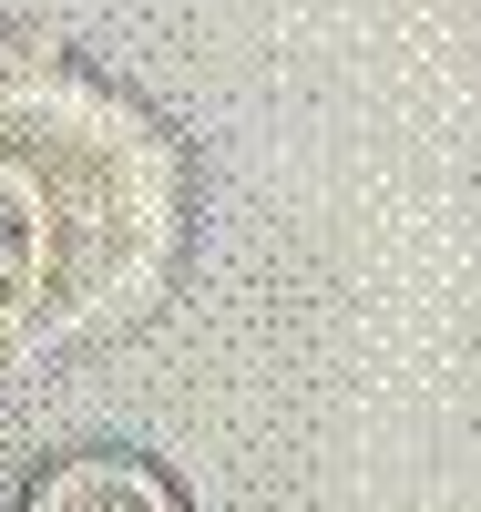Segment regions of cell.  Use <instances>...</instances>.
I'll list each match as a JSON object with an SVG mask.
<instances>
[{
    "label": "cell",
    "mask_w": 481,
    "mask_h": 512,
    "mask_svg": "<svg viewBox=\"0 0 481 512\" xmlns=\"http://www.w3.org/2000/svg\"><path fill=\"white\" fill-rule=\"evenodd\" d=\"M21 512H185V502H174V482L154 461H134V451H62V461L31 472Z\"/></svg>",
    "instance_id": "cell-1"
}]
</instances>
